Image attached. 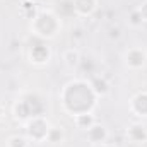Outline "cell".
Instances as JSON below:
<instances>
[{
  "label": "cell",
  "instance_id": "obj_18",
  "mask_svg": "<svg viewBox=\"0 0 147 147\" xmlns=\"http://www.w3.org/2000/svg\"><path fill=\"white\" fill-rule=\"evenodd\" d=\"M105 147H106V146H105Z\"/></svg>",
  "mask_w": 147,
  "mask_h": 147
},
{
  "label": "cell",
  "instance_id": "obj_12",
  "mask_svg": "<svg viewBox=\"0 0 147 147\" xmlns=\"http://www.w3.org/2000/svg\"><path fill=\"white\" fill-rule=\"evenodd\" d=\"M91 89H92L96 94H105V92L108 91V84H106V80H105V79L96 77V79L92 80V84H91Z\"/></svg>",
  "mask_w": 147,
  "mask_h": 147
},
{
  "label": "cell",
  "instance_id": "obj_8",
  "mask_svg": "<svg viewBox=\"0 0 147 147\" xmlns=\"http://www.w3.org/2000/svg\"><path fill=\"white\" fill-rule=\"evenodd\" d=\"M87 135H89V139H91L92 144H103L105 139H106V130L103 127H99V125H92L89 128V134Z\"/></svg>",
  "mask_w": 147,
  "mask_h": 147
},
{
  "label": "cell",
  "instance_id": "obj_13",
  "mask_svg": "<svg viewBox=\"0 0 147 147\" xmlns=\"http://www.w3.org/2000/svg\"><path fill=\"white\" fill-rule=\"evenodd\" d=\"M63 58H65V62H67L69 65H75V63L79 62V53L74 51V50H69V51H65Z\"/></svg>",
  "mask_w": 147,
  "mask_h": 147
},
{
  "label": "cell",
  "instance_id": "obj_7",
  "mask_svg": "<svg viewBox=\"0 0 147 147\" xmlns=\"http://www.w3.org/2000/svg\"><path fill=\"white\" fill-rule=\"evenodd\" d=\"M128 137H130V140H134V142H146L147 140L146 127H144V125H139V123L132 125V127L128 128Z\"/></svg>",
  "mask_w": 147,
  "mask_h": 147
},
{
  "label": "cell",
  "instance_id": "obj_1",
  "mask_svg": "<svg viewBox=\"0 0 147 147\" xmlns=\"http://www.w3.org/2000/svg\"><path fill=\"white\" fill-rule=\"evenodd\" d=\"M63 105L75 116L89 113L91 106L94 105V91L84 82H72L63 92Z\"/></svg>",
  "mask_w": 147,
  "mask_h": 147
},
{
  "label": "cell",
  "instance_id": "obj_4",
  "mask_svg": "<svg viewBox=\"0 0 147 147\" xmlns=\"http://www.w3.org/2000/svg\"><path fill=\"white\" fill-rule=\"evenodd\" d=\"M127 62L130 67L137 69V67H142L146 63V53L140 50V48H134L127 53Z\"/></svg>",
  "mask_w": 147,
  "mask_h": 147
},
{
  "label": "cell",
  "instance_id": "obj_14",
  "mask_svg": "<svg viewBox=\"0 0 147 147\" xmlns=\"http://www.w3.org/2000/svg\"><path fill=\"white\" fill-rule=\"evenodd\" d=\"M9 147H26V140H24L22 137L16 135V137H12V139L9 140Z\"/></svg>",
  "mask_w": 147,
  "mask_h": 147
},
{
  "label": "cell",
  "instance_id": "obj_3",
  "mask_svg": "<svg viewBox=\"0 0 147 147\" xmlns=\"http://www.w3.org/2000/svg\"><path fill=\"white\" fill-rule=\"evenodd\" d=\"M28 134L33 140H43L48 139L50 134V127L46 123V120H43L41 116H33V120L28 125Z\"/></svg>",
  "mask_w": 147,
  "mask_h": 147
},
{
  "label": "cell",
  "instance_id": "obj_5",
  "mask_svg": "<svg viewBox=\"0 0 147 147\" xmlns=\"http://www.w3.org/2000/svg\"><path fill=\"white\" fill-rule=\"evenodd\" d=\"M72 5L75 12H79L82 16H89L96 9V0H74Z\"/></svg>",
  "mask_w": 147,
  "mask_h": 147
},
{
  "label": "cell",
  "instance_id": "obj_9",
  "mask_svg": "<svg viewBox=\"0 0 147 147\" xmlns=\"http://www.w3.org/2000/svg\"><path fill=\"white\" fill-rule=\"evenodd\" d=\"M48 57H50V51H48V48L43 46V45H38V46H34V48L31 50V58H33L36 63H45V62L48 60Z\"/></svg>",
  "mask_w": 147,
  "mask_h": 147
},
{
  "label": "cell",
  "instance_id": "obj_15",
  "mask_svg": "<svg viewBox=\"0 0 147 147\" xmlns=\"http://www.w3.org/2000/svg\"><path fill=\"white\" fill-rule=\"evenodd\" d=\"M142 21H144V19H142V14L139 12V9H137V10H134V12L130 14V22H132L134 26H139V24H142Z\"/></svg>",
  "mask_w": 147,
  "mask_h": 147
},
{
  "label": "cell",
  "instance_id": "obj_17",
  "mask_svg": "<svg viewBox=\"0 0 147 147\" xmlns=\"http://www.w3.org/2000/svg\"><path fill=\"white\" fill-rule=\"evenodd\" d=\"M0 118H2V108H0Z\"/></svg>",
  "mask_w": 147,
  "mask_h": 147
},
{
  "label": "cell",
  "instance_id": "obj_11",
  "mask_svg": "<svg viewBox=\"0 0 147 147\" xmlns=\"http://www.w3.org/2000/svg\"><path fill=\"white\" fill-rule=\"evenodd\" d=\"M75 121L80 128H91L94 125V118L89 115V113H84V115H77L75 116Z\"/></svg>",
  "mask_w": 147,
  "mask_h": 147
},
{
  "label": "cell",
  "instance_id": "obj_6",
  "mask_svg": "<svg viewBox=\"0 0 147 147\" xmlns=\"http://www.w3.org/2000/svg\"><path fill=\"white\" fill-rule=\"evenodd\" d=\"M132 110L140 116L147 115V92H140L132 99Z\"/></svg>",
  "mask_w": 147,
  "mask_h": 147
},
{
  "label": "cell",
  "instance_id": "obj_10",
  "mask_svg": "<svg viewBox=\"0 0 147 147\" xmlns=\"http://www.w3.org/2000/svg\"><path fill=\"white\" fill-rule=\"evenodd\" d=\"M14 113H16L17 118H29V116H33V113H31L26 101H19L16 105V108H14Z\"/></svg>",
  "mask_w": 147,
  "mask_h": 147
},
{
  "label": "cell",
  "instance_id": "obj_16",
  "mask_svg": "<svg viewBox=\"0 0 147 147\" xmlns=\"http://www.w3.org/2000/svg\"><path fill=\"white\" fill-rule=\"evenodd\" d=\"M139 12L142 14V19H144V21H147V2H146V3H142V7L139 9Z\"/></svg>",
  "mask_w": 147,
  "mask_h": 147
},
{
  "label": "cell",
  "instance_id": "obj_2",
  "mask_svg": "<svg viewBox=\"0 0 147 147\" xmlns=\"http://www.w3.org/2000/svg\"><path fill=\"white\" fill-rule=\"evenodd\" d=\"M57 28H58L57 19L51 14H48V12H43V14L34 17V29L41 36H53Z\"/></svg>",
  "mask_w": 147,
  "mask_h": 147
}]
</instances>
